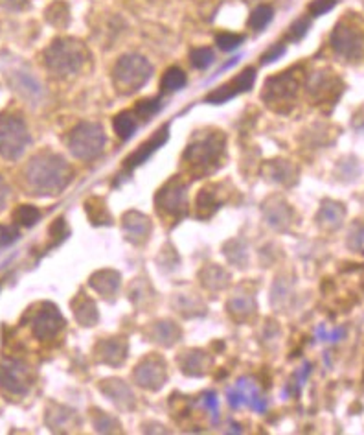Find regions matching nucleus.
Masks as SVG:
<instances>
[{
	"mask_svg": "<svg viewBox=\"0 0 364 435\" xmlns=\"http://www.w3.org/2000/svg\"><path fill=\"white\" fill-rule=\"evenodd\" d=\"M24 179L33 194H59L72 181V168L56 153H39L24 170Z\"/></svg>",
	"mask_w": 364,
	"mask_h": 435,
	"instance_id": "obj_1",
	"label": "nucleus"
},
{
	"mask_svg": "<svg viewBox=\"0 0 364 435\" xmlns=\"http://www.w3.org/2000/svg\"><path fill=\"white\" fill-rule=\"evenodd\" d=\"M87 59L85 48L80 41L70 37L57 39L44 50V63L56 76H72L80 72Z\"/></svg>",
	"mask_w": 364,
	"mask_h": 435,
	"instance_id": "obj_2",
	"label": "nucleus"
},
{
	"mask_svg": "<svg viewBox=\"0 0 364 435\" xmlns=\"http://www.w3.org/2000/svg\"><path fill=\"white\" fill-rule=\"evenodd\" d=\"M151 72L153 68L146 58L129 54V56L120 58L118 63L114 65V85L122 94H131L146 85L147 80L151 78Z\"/></svg>",
	"mask_w": 364,
	"mask_h": 435,
	"instance_id": "obj_3",
	"label": "nucleus"
},
{
	"mask_svg": "<svg viewBox=\"0 0 364 435\" xmlns=\"http://www.w3.org/2000/svg\"><path fill=\"white\" fill-rule=\"evenodd\" d=\"M68 149L72 155L81 161H90V159L98 157L105 144V133L101 130V125L96 122H83L77 128L72 130V133L66 139Z\"/></svg>",
	"mask_w": 364,
	"mask_h": 435,
	"instance_id": "obj_4",
	"label": "nucleus"
},
{
	"mask_svg": "<svg viewBox=\"0 0 364 435\" xmlns=\"http://www.w3.org/2000/svg\"><path fill=\"white\" fill-rule=\"evenodd\" d=\"M225 146V139L219 133H210L195 144H189L184 153L186 163L197 173H208L212 164L218 163Z\"/></svg>",
	"mask_w": 364,
	"mask_h": 435,
	"instance_id": "obj_5",
	"label": "nucleus"
},
{
	"mask_svg": "<svg viewBox=\"0 0 364 435\" xmlns=\"http://www.w3.org/2000/svg\"><path fill=\"white\" fill-rule=\"evenodd\" d=\"M30 144V133L20 118L10 116L0 124V155L17 161Z\"/></svg>",
	"mask_w": 364,
	"mask_h": 435,
	"instance_id": "obj_6",
	"label": "nucleus"
},
{
	"mask_svg": "<svg viewBox=\"0 0 364 435\" xmlns=\"http://www.w3.org/2000/svg\"><path fill=\"white\" fill-rule=\"evenodd\" d=\"M32 371L17 360H0V389L11 397H24L32 388Z\"/></svg>",
	"mask_w": 364,
	"mask_h": 435,
	"instance_id": "obj_7",
	"label": "nucleus"
},
{
	"mask_svg": "<svg viewBox=\"0 0 364 435\" xmlns=\"http://www.w3.org/2000/svg\"><path fill=\"white\" fill-rule=\"evenodd\" d=\"M331 47L342 58L359 59L364 56V30L342 20L331 35Z\"/></svg>",
	"mask_w": 364,
	"mask_h": 435,
	"instance_id": "obj_8",
	"label": "nucleus"
},
{
	"mask_svg": "<svg viewBox=\"0 0 364 435\" xmlns=\"http://www.w3.org/2000/svg\"><path fill=\"white\" fill-rule=\"evenodd\" d=\"M300 89V78L294 71L282 72L278 76L269 78L265 83L263 98L269 106H280V104H291Z\"/></svg>",
	"mask_w": 364,
	"mask_h": 435,
	"instance_id": "obj_9",
	"label": "nucleus"
},
{
	"mask_svg": "<svg viewBox=\"0 0 364 435\" xmlns=\"http://www.w3.org/2000/svg\"><path fill=\"white\" fill-rule=\"evenodd\" d=\"M65 326V319L61 317L59 310L54 305L44 302L43 308L37 310L33 317V336L41 341H46Z\"/></svg>",
	"mask_w": 364,
	"mask_h": 435,
	"instance_id": "obj_10",
	"label": "nucleus"
},
{
	"mask_svg": "<svg viewBox=\"0 0 364 435\" xmlns=\"http://www.w3.org/2000/svg\"><path fill=\"white\" fill-rule=\"evenodd\" d=\"M158 211L170 216H177L186 209V185L180 179H171L158 194H156Z\"/></svg>",
	"mask_w": 364,
	"mask_h": 435,
	"instance_id": "obj_11",
	"label": "nucleus"
},
{
	"mask_svg": "<svg viewBox=\"0 0 364 435\" xmlns=\"http://www.w3.org/2000/svg\"><path fill=\"white\" fill-rule=\"evenodd\" d=\"M137 382L146 389H161L165 382V369L161 358H146L134 371Z\"/></svg>",
	"mask_w": 364,
	"mask_h": 435,
	"instance_id": "obj_12",
	"label": "nucleus"
},
{
	"mask_svg": "<svg viewBox=\"0 0 364 435\" xmlns=\"http://www.w3.org/2000/svg\"><path fill=\"white\" fill-rule=\"evenodd\" d=\"M123 229L127 233V240H131L132 244H144L151 233V223L144 214L127 212L123 216Z\"/></svg>",
	"mask_w": 364,
	"mask_h": 435,
	"instance_id": "obj_13",
	"label": "nucleus"
},
{
	"mask_svg": "<svg viewBox=\"0 0 364 435\" xmlns=\"http://www.w3.org/2000/svg\"><path fill=\"white\" fill-rule=\"evenodd\" d=\"M165 140H168V128H162L161 131H156V135L153 137V139L147 140V142L142 144L137 152L129 155V159L125 161V166L134 168V166H140L142 163H146L147 159L151 157V153H155L156 149L161 148Z\"/></svg>",
	"mask_w": 364,
	"mask_h": 435,
	"instance_id": "obj_14",
	"label": "nucleus"
},
{
	"mask_svg": "<svg viewBox=\"0 0 364 435\" xmlns=\"http://www.w3.org/2000/svg\"><path fill=\"white\" fill-rule=\"evenodd\" d=\"M206 364H208V358L204 356V353L201 350H194V353H186L182 358H180V367L186 374H192V376H201L206 371Z\"/></svg>",
	"mask_w": 364,
	"mask_h": 435,
	"instance_id": "obj_15",
	"label": "nucleus"
},
{
	"mask_svg": "<svg viewBox=\"0 0 364 435\" xmlns=\"http://www.w3.org/2000/svg\"><path fill=\"white\" fill-rule=\"evenodd\" d=\"M120 284L118 273L114 271H99L94 277L90 278V286L98 290L101 295H109V293L116 292V288Z\"/></svg>",
	"mask_w": 364,
	"mask_h": 435,
	"instance_id": "obj_16",
	"label": "nucleus"
},
{
	"mask_svg": "<svg viewBox=\"0 0 364 435\" xmlns=\"http://www.w3.org/2000/svg\"><path fill=\"white\" fill-rule=\"evenodd\" d=\"M137 124H138V118L134 113H131V111H123V113H120V115H116V118H114V131H116V135H118L122 140H127L131 139L132 133L137 131Z\"/></svg>",
	"mask_w": 364,
	"mask_h": 435,
	"instance_id": "obj_17",
	"label": "nucleus"
},
{
	"mask_svg": "<svg viewBox=\"0 0 364 435\" xmlns=\"http://www.w3.org/2000/svg\"><path fill=\"white\" fill-rule=\"evenodd\" d=\"M186 85V72L179 67H171L162 76V89L165 92H177Z\"/></svg>",
	"mask_w": 364,
	"mask_h": 435,
	"instance_id": "obj_18",
	"label": "nucleus"
},
{
	"mask_svg": "<svg viewBox=\"0 0 364 435\" xmlns=\"http://www.w3.org/2000/svg\"><path fill=\"white\" fill-rule=\"evenodd\" d=\"M76 319L83 323V326H92L98 321V312H96V305L89 301L87 297H80V306L76 310Z\"/></svg>",
	"mask_w": 364,
	"mask_h": 435,
	"instance_id": "obj_19",
	"label": "nucleus"
},
{
	"mask_svg": "<svg viewBox=\"0 0 364 435\" xmlns=\"http://www.w3.org/2000/svg\"><path fill=\"white\" fill-rule=\"evenodd\" d=\"M13 220L19 225H23V227H33L41 220V212L33 205H20L15 209Z\"/></svg>",
	"mask_w": 364,
	"mask_h": 435,
	"instance_id": "obj_20",
	"label": "nucleus"
},
{
	"mask_svg": "<svg viewBox=\"0 0 364 435\" xmlns=\"http://www.w3.org/2000/svg\"><path fill=\"white\" fill-rule=\"evenodd\" d=\"M270 20H272V8H270V6L261 4L252 11L251 19H249V26L260 32V30H263Z\"/></svg>",
	"mask_w": 364,
	"mask_h": 435,
	"instance_id": "obj_21",
	"label": "nucleus"
},
{
	"mask_svg": "<svg viewBox=\"0 0 364 435\" xmlns=\"http://www.w3.org/2000/svg\"><path fill=\"white\" fill-rule=\"evenodd\" d=\"M218 200H215V196H213L212 192L208 190V188H204V190H201V194L197 196V212L199 216H203V218H208L210 214H212L215 209H218Z\"/></svg>",
	"mask_w": 364,
	"mask_h": 435,
	"instance_id": "obj_22",
	"label": "nucleus"
},
{
	"mask_svg": "<svg viewBox=\"0 0 364 435\" xmlns=\"http://www.w3.org/2000/svg\"><path fill=\"white\" fill-rule=\"evenodd\" d=\"M87 211H89L92 223H111V214H107L103 201L99 200V197L87 201Z\"/></svg>",
	"mask_w": 364,
	"mask_h": 435,
	"instance_id": "obj_23",
	"label": "nucleus"
},
{
	"mask_svg": "<svg viewBox=\"0 0 364 435\" xmlns=\"http://www.w3.org/2000/svg\"><path fill=\"white\" fill-rule=\"evenodd\" d=\"M161 111V100L158 98H147V100L138 102L137 109H134V115L140 120H149L153 115H156Z\"/></svg>",
	"mask_w": 364,
	"mask_h": 435,
	"instance_id": "obj_24",
	"label": "nucleus"
},
{
	"mask_svg": "<svg viewBox=\"0 0 364 435\" xmlns=\"http://www.w3.org/2000/svg\"><path fill=\"white\" fill-rule=\"evenodd\" d=\"M254 80H256L254 68H245V71H243L239 76H236L234 80H232L230 85L234 87V91H236V92H246V91H251V89H252V85H254Z\"/></svg>",
	"mask_w": 364,
	"mask_h": 435,
	"instance_id": "obj_25",
	"label": "nucleus"
},
{
	"mask_svg": "<svg viewBox=\"0 0 364 435\" xmlns=\"http://www.w3.org/2000/svg\"><path fill=\"white\" fill-rule=\"evenodd\" d=\"M46 19L48 23L56 24V26H65V24H68V8L63 2L50 6L46 11Z\"/></svg>",
	"mask_w": 364,
	"mask_h": 435,
	"instance_id": "obj_26",
	"label": "nucleus"
},
{
	"mask_svg": "<svg viewBox=\"0 0 364 435\" xmlns=\"http://www.w3.org/2000/svg\"><path fill=\"white\" fill-rule=\"evenodd\" d=\"M101 347H103V354H107V356H105L103 358V362L105 364H111V365H116V364H120L118 360L114 358V356H118L120 360H123V356H120V354H114V353H122V354H125V347H123L122 343H120V341H114V340H111V341H105L103 345H101Z\"/></svg>",
	"mask_w": 364,
	"mask_h": 435,
	"instance_id": "obj_27",
	"label": "nucleus"
},
{
	"mask_svg": "<svg viewBox=\"0 0 364 435\" xmlns=\"http://www.w3.org/2000/svg\"><path fill=\"white\" fill-rule=\"evenodd\" d=\"M213 52L212 48H197V50H194L192 52V63H194V67L197 68H206L210 67L213 63Z\"/></svg>",
	"mask_w": 364,
	"mask_h": 435,
	"instance_id": "obj_28",
	"label": "nucleus"
},
{
	"mask_svg": "<svg viewBox=\"0 0 364 435\" xmlns=\"http://www.w3.org/2000/svg\"><path fill=\"white\" fill-rule=\"evenodd\" d=\"M342 214L344 212H342V207L339 203H326L320 211V221L333 220V227H337V225L341 223Z\"/></svg>",
	"mask_w": 364,
	"mask_h": 435,
	"instance_id": "obj_29",
	"label": "nucleus"
},
{
	"mask_svg": "<svg viewBox=\"0 0 364 435\" xmlns=\"http://www.w3.org/2000/svg\"><path fill=\"white\" fill-rule=\"evenodd\" d=\"M241 43H243V35L237 34H219L218 37H215V44H218L221 50H227V52L237 48Z\"/></svg>",
	"mask_w": 364,
	"mask_h": 435,
	"instance_id": "obj_30",
	"label": "nucleus"
},
{
	"mask_svg": "<svg viewBox=\"0 0 364 435\" xmlns=\"http://www.w3.org/2000/svg\"><path fill=\"white\" fill-rule=\"evenodd\" d=\"M234 96H236L234 87L222 85V87H219V89H215L213 92H210V94L206 96V102H212V104H225V102L234 98Z\"/></svg>",
	"mask_w": 364,
	"mask_h": 435,
	"instance_id": "obj_31",
	"label": "nucleus"
},
{
	"mask_svg": "<svg viewBox=\"0 0 364 435\" xmlns=\"http://www.w3.org/2000/svg\"><path fill=\"white\" fill-rule=\"evenodd\" d=\"M15 87H17V91L23 92L24 96H28V94L37 96L39 92H41V89H39L37 82H35V80H32V78H30V76H26V74L19 76V83H17V85H15Z\"/></svg>",
	"mask_w": 364,
	"mask_h": 435,
	"instance_id": "obj_32",
	"label": "nucleus"
},
{
	"mask_svg": "<svg viewBox=\"0 0 364 435\" xmlns=\"http://www.w3.org/2000/svg\"><path fill=\"white\" fill-rule=\"evenodd\" d=\"M309 28V19H298L294 20V24L289 28V39L291 41H300V39L306 35V32H308Z\"/></svg>",
	"mask_w": 364,
	"mask_h": 435,
	"instance_id": "obj_33",
	"label": "nucleus"
},
{
	"mask_svg": "<svg viewBox=\"0 0 364 435\" xmlns=\"http://www.w3.org/2000/svg\"><path fill=\"white\" fill-rule=\"evenodd\" d=\"M335 4L337 0H315V2H311V6H309V11H311V15H315V17H320V15L333 10Z\"/></svg>",
	"mask_w": 364,
	"mask_h": 435,
	"instance_id": "obj_34",
	"label": "nucleus"
},
{
	"mask_svg": "<svg viewBox=\"0 0 364 435\" xmlns=\"http://www.w3.org/2000/svg\"><path fill=\"white\" fill-rule=\"evenodd\" d=\"M19 238V229L17 227H2L0 229V244L2 245H10L13 244L15 240Z\"/></svg>",
	"mask_w": 364,
	"mask_h": 435,
	"instance_id": "obj_35",
	"label": "nucleus"
},
{
	"mask_svg": "<svg viewBox=\"0 0 364 435\" xmlns=\"http://www.w3.org/2000/svg\"><path fill=\"white\" fill-rule=\"evenodd\" d=\"M285 52V48L282 47V44H276L275 48H272V50H269V52L265 54L263 58H261V63H269V61H276V59L280 58V56H282V54Z\"/></svg>",
	"mask_w": 364,
	"mask_h": 435,
	"instance_id": "obj_36",
	"label": "nucleus"
},
{
	"mask_svg": "<svg viewBox=\"0 0 364 435\" xmlns=\"http://www.w3.org/2000/svg\"><path fill=\"white\" fill-rule=\"evenodd\" d=\"M8 196H10V188H8V185H6V183L2 181V177H0V209L4 207Z\"/></svg>",
	"mask_w": 364,
	"mask_h": 435,
	"instance_id": "obj_37",
	"label": "nucleus"
}]
</instances>
